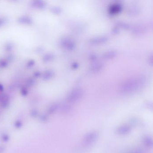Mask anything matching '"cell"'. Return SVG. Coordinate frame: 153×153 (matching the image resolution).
Returning a JSON list of instances; mask_svg holds the SVG:
<instances>
[{"mask_svg": "<svg viewBox=\"0 0 153 153\" xmlns=\"http://www.w3.org/2000/svg\"><path fill=\"white\" fill-rule=\"evenodd\" d=\"M145 83L146 79L143 76L133 77L124 82L121 86L120 90L123 94H131L141 89Z\"/></svg>", "mask_w": 153, "mask_h": 153, "instance_id": "1", "label": "cell"}, {"mask_svg": "<svg viewBox=\"0 0 153 153\" xmlns=\"http://www.w3.org/2000/svg\"><path fill=\"white\" fill-rule=\"evenodd\" d=\"M83 90L80 88H74L69 93L67 100L69 103H74L78 102L83 96Z\"/></svg>", "mask_w": 153, "mask_h": 153, "instance_id": "2", "label": "cell"}, {"mask_svg": "<svg viewBox=\"0 0 153 153\" xmlns=\"http://www.w3.org/2000/svg\"><path fill=\"white\" fill-rule=\"evenodd\" d=\"M99 133L97 131H91L86 134L83 138V142L86 145L94 143L99 138Z\"/></svg>", "mask_w": 153, "mask_h": 153, "instance_id": "3", "label": "cell"}, {"mask_svg": "<svg viewBox=\"0 0 153 153\" xmlns=\"http://www.w3.org/2000/svg\"><path fill=\"white\" fill-rule=\"evenodd\" d=\"M62 46L66 49L69 50H73L75 47V42L72 39L68 38H65L61 41Z\"/></svg>", "mask_w": 153, "mask_h": 153, "instance_id": "4", "label": "cell"}, {"mask_svg": "<svg viewBox=\"0 0 153 153\" xmlns=\"http://www.w3.org/2000/svg\"><path fill=\"white\" fill-rule=\"evenodd\" d=\"M147 30L146 26L144 24H138L134 26L131 29V32L136 35H141L146 33Z\"/></svg>", "mask_w": 153, "mask_h": 153, "instance_id": "5", "label": "cell"}, {"mask_svg": "<svg viewBox=\"0 0 153 153\" xmlns=\"http://www.w3.org/2000/svg\"><path fill=\"white\" fill-rule=\"evenodd\" d=\"M108 41V37L107 36H96L90 39L89 42L92 45H100L104 44Z\"/></svg>", "mask_w": 153, "mask_h": 153, "instance_id": "6", "label": "cell"}, {"mask_svg": "<svg viewBox=\"0 0 153 153\" xmlns=\"http://www.w3.org/2000/svg\"><path fill=\"white\" fill-rule=\"evenodd\" d=\"M131 128L130 126L127 124L120 125L118 128L117 132L121 135H126L128 134L131 132Z\"/></svg>", "mask_w": 153, "mask_h": 153, "instance_id": "7", "label": "cell"}, {"mask_svg": "<svg viewBox=\"0 0 153 153\" xmlns=\"http://www.w3.org/2000/svg\"><path fill=\"white\" fill-rule=\"evenodd\" d=\"M122 10V6L120 4L116 3L111 5L109 8V12L112 15H115L120 13Z\"/></svg>", "mask_w": 153, "mask_h": 153, "instance_id": "8", "label": "cell"}, {"mask_svg": "<svg viewBox=\"0 0 153 153\" xmlns=\"http://www.w3.org/2000/svg\"><path fill=\"white\" fill-rule=\"evenodd\" d=\"M117 54V52L115 50H109L106 51L102 54V58L105 59H111L115 58Z\"/></svg>", "mask_w": 153, "mask_h": 153, "instance_id": "9", "label": "cell"}, {"mask_svg": "<svg viewBox=\"0 0 153 153\" xmlns=\"http://www.w3.org/2000/svg\"><path fill=\"white\" fill-rule=\"evenodd\" d=\"M103 66H104V65L102 62H96L91 66L90 67V71L93 73H98L102 70Z\"/></svg>", "mask_w": 153, "mask_h": 153, "instance_id": "10", "label": "cell"}, {"mask_svg": "<svg viewBox=\"0 0 153 153\" xmlns=\"http://www.w3.org/2000/svg\"><path fill=\"white\" fill-rule=\"evenodd\" d=\"M143 143L146 147L152 148L153 146V140L152 137L149 136H145L143 138Z\"/></svg>", "mask_w": 153, "mask_h": 153, "instance_id": "11", "label": "cell"}, {"mask_svg": "<svg viewBox=\"0 0 153 153\" xmlns=\"http://www.w3.org/2000/svg\"><path fill=\"white\" fill-rule=\"evenodd\" d=\"M138 11L139 9L136 6H132L128 10V14L132 16L138 14Z\"/></svg>", "mask_w": 153, "mask_h": 153, "instance_id": "12", "label": "cell"}, {"mask_svg": "<svg viewBox=\"0 0 153 153\" xmlns=\"http://www.w3.org/2000/svg\"><path fill=\"white\" fill-rule=\"evenodd\" d=\"M118 25L119 27L122 28L123 29H129V28H130V26L127 23H125V22H119V23H118Z\"/></svg>", "mask_w": 153, "mask_h": 153, "instance_id": "13", "label": "cell"}, {"mask_svg": "<svg viewBox=\"0 0 153 153\" xmlns=\"http://www.w3.org/2000/svg\"><path fill=\"white\" fill-rule=\"evenodd\" d=\"M129 153H144L143 150L140 148H135L131 150Z\"/></svg>", "mask_w": 153, "mask_h": 153, "instance_id": "14", "label": "cell"}, {"mask_svg": "<svg viewBox=\"0 0 153 153\" xmlns=\"http://www.w3.org/2000/svg\"><path fill=\"white\" fill-rule=\"evenodd\" d=\"M53 76V73L52 72H47L44 76L46 79H49Z\"/></svg>", "mask_w": 153, "mask_h": 153, "instance_id": "15", "label": "cell"}, {"mask_svg": "<svg viewBox=\"0 0 153 153\" xmlns=\"http://www.w3.org/2000/svg\"><path fill=\"white\" fill-rule=\"evenodd\" d=\"M52 11H54L56 14H59L61 11V9L60 8L55 7L53 8Z\"/></svg>", "mask_w": 153, "mask_h": 153, "instance_id": "16", "label": "cell"}, {"mask_svg": "<svg viewBox=\"0 0 153 153\" xmlns=\"http://www.w3.org/2000/svg\"><path fill=\"white\" fill-rule=\"evenodd\" d=\"M149 63L152 65V63H153V55L152 54L150 56H149Z\"/></svg>", "mask_w": 153, "mask_h": 153, "instance_id": "17", "label": "cell"}, {"mask_svg": "<svg viewBox=\"0 0 153 153\" xmlns=\"http://www.w3.org/2000/svg\"><path fill=\"white\" fill-rule=\"evenodd\" d=\"M78 64L77 63H74L73 64V68L74 69H76L77 68V67H78Z\"/></svg>", "mask_w": 153, "mask_h": 153, "instance_id": "18", "label": "cell"}]
</instances>
